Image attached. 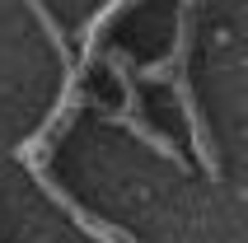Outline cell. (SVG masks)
<instances>
[{"label": "cell", "instance_id": "obj_1", "mask_svg": "<svg viewBox=\"0 0 248 243\" xmlns=\"http://www.w3.org/2000/svg\"><path fill=\"white\" fill-rule=\"evenodd\" d=\"M28 14L38 19L42 28H47V38H52V47H56V56H61V94H56V103H52V112L42 117V126L28 140H19L14 145V159L24 164L28 173H33V182H38L47 197H52L61 211H66L75 225H80L84 234L94 243H140V239H131L126 229H117V225H108L103 215H94L89 206L80 201V197H70L66 187H61V178H56V168H52V154H56V145L66 140V131L80 122V108H89V89H84V61L75 56V47H70V38H66V28L56 24V14L52 10H42V5H28Z\"/></svg>", "mask_w": 248, "mask_h": 243}, {"label": "cell", "instance_id": "obj_2", "mask_svg": "<svg viewBox=\"0 0 248 243\" xmlns=\"http://www.w3.org/2000/svg\"><path fill=\"white\" fill-rule=\"evenodd\" d=\"M192 19H197V5H178V24H173V47H169V56L145 61V66H131V75H136V80H150V84H173L178 108H183V122H187V131H192L197 164L206 168L211 182H220V178H225L220 150H216V140H211L206 112H202L197 89H192Z\"/></svg>", "mask_w": 248, "mask_h": 243}, {"label": "cell", "instance_id": "obj_3", "mask_svg": "<svg viewBox=\"0 0 248 243\" xmlns=\"http://www.w3.org/2000/svg\"><path fill=\"white\" fill-rule=\"evenodd\" d=\"M98 61H103V66H108V75L117 80V89H122V103L112 108V103H98V98L89 94V108H94V112H98L103 122H117V126H126V131H136L140 140H145V145L155 150V154H164L169 164H178V168H183V164H187V159H183V150L173 145V140H169V136L159 131V126H150V122H145V103H140V84H136V75H131V66H136V61H131V56H126L122 47H108V42H103Z\"/></svg>", "mask_w": 248, "mask_h": 243}]
</instances>
